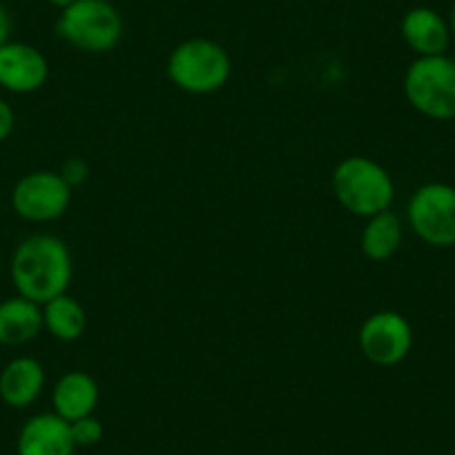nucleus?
<instances>
[{"mask_svg": "<svg viewBox=\"0 0 455 455\" xmlns=\"http://www.w3.org/2000/svg\"><path fill=\"white\" fill-rule=\"evenodd\" d=\"M56 34L76 50L105 54L119 45L124 19L109 0H76L60 10Z\"/></svg>", "mask_w": 455, "mask_h": 455, "instance_id": "3", "label": "nucleus"}, {"mask_svg": "<svg viewBox=\"0 0 455 455\" xmlns=\"http://www.w3.org/2000/svg\"><path fill=\"white\" fill-rule=\"evenodd\" d=\"M168 78L188 94H212L233 74L230 54L210 38H190L172 50L168 59Z\"/></svg>", "mask_w": 455, "mask_h": 455, "instance_id": "4", "label": "nucleus"}, {"mask_svg": "<svg viewBox=\"0 0 455 455\" xmlns=\"http://www.w3.org/2000/svg\"><path fill=\"white\" fill-rule=\"evenodd\" d=\"M45 388V369L34 357H16L0 371V400L12 409H28Z\"/></svg>", "mask_w": 455, "mask_h": 455, "instance_id": "12", "label": "nucleus"}, {"mask_svg": "<svg viewBox=\"0 0 455 455\" xmlns=\"http://www.w3.org/2000/svg\"><path fill=\"white\" fill-rule=\"evenodd\" d=\"M72 424L56 413H38L23 424L16 442L19 455H74Z\"/></svg>", "mask_w": 455, "mask_h": 455, "instance_id": "10", "label": "nucleus"}, {"mask_svg": "<svg viewBox=\"0 0 455 455\" xmlns=\"http://www.w3.org/2000/svg\"><path fill=\"white\" fill-rule=\"evenodd\" d=\"M402 221L395 212L384 210L366 221L362 230V251L369 259L387 261L400 251L402 246Z\"/></svg>", "mask_w": 455, "mask_h": 455, "instance_id": "15", "label": "nucleus"}, {"mask_svg": "<svg viewBox=\"0 0 455 455\" xmlns=\"http://www.w3.org/2000/svg\"><path fill=\"white\" fill-rule=\"evenodd\" d=\"M105 435V428L100 419H96L94 415H87V418L76 419L72 422V437L78 446H96Z\"/></svg>", "mask_w": 455, "mask_h": 455, "instance_id": "17", "label": "nucleus"}, {"mask_svg": "<svg viewBox=\"0 0 455 455\" xmlns=\"http://www.w3.org/2000/svg\"><path fill=\"white\" fill-rule=\"evenodd\" d=\"M332 192L348 212L371 219L391 208L395 183L378 161L369 156H348L332 172Z\"/></svg>", "mask_w": 455, "mask_h": 455, "instance_id": "2", "label": "nucleus"}, {"mask_svg": "<svg viewBox=\"0 0 455 455\" xmlns=\"http://www.w3.org/2000/svg\"><path fill=\"white\" fill-rule=\"evenodd\" d=\"M52 404L54 413L69 424L87 418L99 404V384L85 371H69L54 384Z\"/></svg>", "mask_w": 455, "mask_h": 455, "instance_id": "13", "label": "nucleus"}, {"mask_svg": "<svg viewBox=\"0 0 455 455\" xmlns=\"http://www.w3.org/2000/svg\"><path fill=\"white\" fill-rule=\"evenodd\" d=\"M10 270L19 295L43 306L68 292L74 266L65 242L54 235H32L19 243Z\"/></svg>", "mask_w": 455, "mask_h": 455, "instance_id": "1", "label": "nucleus"}, {"mask_svg": "<svg viewBox=\"0 0 455 455\" xmlns=\"http://www.w3.org/2000/svg\"><path fill=\"white\" fill-rule=\"evenodd\" d=\"M85 308L68 292L43 304V328H47L56 339L76 341L85 332Z\"/></svg>", "mask_w": 455, "mask_h": 455, "instance_id": "16", "label": "nucleus"}, {"mask_svg": "<svg viewBox=\"0 0 455 455\" xmlns=\"http://www.w3.org/2000/svg\"><path fill=\"white\" fill-rule=\"evenodd\" d=\"M413 348V328L404 315L379 310L360 328V351L378 366H395L406 360Z\"/></svg>", "mask_w": 455, "mask_h": 455, "instance_id": "8", "label": "nucleus"}, {"mask_svg": "<svg viewBox=\"0 0 455 455\" xmlns=\"http://www.w3.org/2000/svg\"><path fill=\"white\" fill-rule=\"evenodd\" d=\"M14 124H16V114L12 109V105L7 100L0 99V143H5L7 139L12 137L14 132Z\"/></svg>", "mask_w": 455, "mask_h": 455, "instance_id": "19", "label": "nucleus"}, {"mask_svg": "<svg viewBox=\"0 0 455 455\" xmlns=\"http://www.w3.org/2000/svg\"><path fill=\"white\" fill-rule=\"evenodd\" d=\"M404 94L411 108L433 121L455 119V60L451 56H418L406 69Z\"/></svg>", "mask_w": 455, "mask_h": 455, "instance_id": "5", "label": "nucleus"}, {"mask_svg": "<svg viewBox=\"0 0 455 455\" xmlns=\"http://www.w3.org/2000/svg\"><path fill=\"white\" fill-rule=\"evenodd\" d=\"M41 331V304H34L20 295L0 301V344L3 347H23L28 341L36 339Z\"/></svg>", "mask_w": 455, "mask_h": 455, "instance_id": "14", "label": "nucleus"}, {"mask_svg": "<svg viewBox=\"0 0 455 455\" xmlns=\"http://www.w3.org/2000/svg\"><path fill=\"white\" fill-rule=\"evenodd\" d=\"M60 177H63L65 181L69 183V188L81 186V183L87 179V165L83 164L81 159L68 161V164H65V168H63V172H60Z\"/></svg>", "mask_w": 455, "mask_h": 455, "instance_id": "18", "label": "nucleus"}, {"mask_svg": "<svg viewBox=\"0 0 455 455\" xmlns=\"http://www.w3.org/2000/svg\"><path fill=\"white\" fill-rule=\"evenodd\" d=\"M413 233L433 248L455 246V188L449 183H424L409 201Z\"/></svg>", "mask_w": 455, "mask_h": 455, "instance_id": "6", "label": "nucleus"}, {"mask_svg": "<svg viewBox=\"0 0 455 455\" xmlns=\"http://www.w3.org/2000/svg\"><path fill=\"white\" fill-rule=\"evenodd\" d=\"M72 204V188L60 172L38 170L20 179L12 190V208L20 219L47 223L63 217Z\"/></svg>", "mask_w": 455, "mask_h": 455, "instance_id": "7", "label": "nucleus"}, {"mask_svg": "<svg viewBox=\"0 0 455 455\" xmlns=\"http://www.w3.org/2000/svg\"><path fill=\"white\" fill-rule=\"evenodd\" d=\"M47 3H52V5L59 7V10H65V7L72 5V3H76V0H47Z\"/></svg>", "mask_w": 455, "mask_h": 455, "instance_id": "21", "label": "nucleus"}, {"mask_svg": "<svg viewBox=\"0 0 455 455\" xmlns=\"http://www.w3.org/2000/svg\"><path fill=\"white\" fill-rule=\"evenodd\" d=\"M12 36V16L5 5H0V47L7 45Z\"/></svg>", "mask_w": 455, "mask_h": 455, "instance_id": "20", "label": "nucleus"}, {"mask_svg": "<svg viewBox=\"0 0 455 455\" xmlns=\"http://www.w3.org/2000/svg\"><path fill=\"white\" fill-rule=\"evenodd\" d=\"M400 32L406 45L418 56H440L449 50V20L431 7H413L406 12Z\"/></svg>", "mask_w": 455, "mask_h": 455, "instance_id": "11", "label": "nucleus"}, {"mask_svg": "<svg viewBox=\"0 0 455 455\" xmlns=\"http://www.w3.org/2000/svg\"><path fill=\"white\" fill-rule=\"evenodd\" d=\"M449 29H451V38H455V5L451 7V14H449Z\"/></svg>", "mask_w": 455, "mask_h": 455, "instance_id": "22", "label": "nucleus"}, {"mask_svg": "<svg viewBox=\"0 0 455 455\" xmlns=\"http://www.w3.org/2000/svg\"><path fill=\"white\" fill-rule=\"evenodd\" d=\"M50 76L45 54L28 43L10 41L0 47V87L12 94H32Z\"/></svg>", "mask_w": 455, "mask_h": 455, "instance_id": "9", "label": "nucleus"}]
</instances>
